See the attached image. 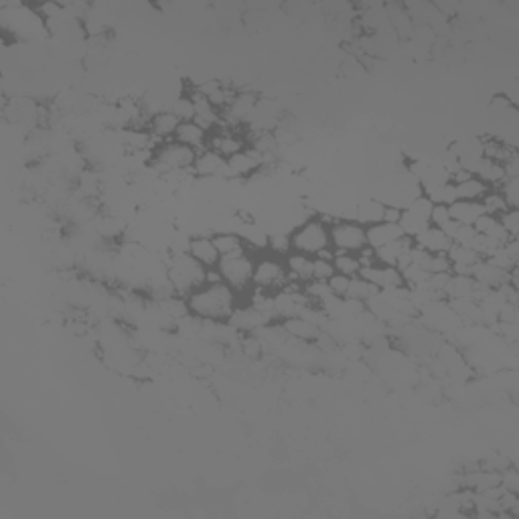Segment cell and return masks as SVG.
<instances>
[{"label": "cell", "mask_w": 519, "mask_h": 519, "mask_svg": "<svg viewBox=\"0 0 519 519\" xmlns=\"http://www.w3.org/2000/svg\"><path fill=\"white\" fill-rule=\"evenodd\" d=\"M268 252L276 253L280 258H284L286 253H291L292 252L291 233H276V236H270V240H268Z\"/></svg>", "instance_id": "cell-37"}, {"label": "cell", "mask_w": 519, "mask_h": 519, "mask_svg": "<svg viewBox=\"0 0 519 519\" xmlns=\"http://www.w3.org/2000/svg\"><path fill=\"white\" fill-rule=\"evenodd\" d=\"M226 163L228 161L221 154H217L211 148H205V151L197 152V158H195V165L191 168V173L195 178H217L219 171L223 168Z\"/></svg>", "instance_id": "cell-13"}, {"label": "cell", "mask_w": 519, "mask_h": 519, "mask_svg": "<svg viewBox=\"0 0 519 519\" xmlns=\"http://www.w3.org/2000/svg\"><path fill=\"white\" fill-rule=\"evenodd\" d=\"M181 124L177 116L173 114L171 110H161L156 114L151 116L148 124H146V130L151 132L152 140L158 144L163 142H168V140H175V134H177V128Z\"/></svg>", "instance_id": "cell-9"}, {"label": "cell", "mask_w": 519, "mask_h": 519, "mask_svg": "<svg viewBox=\"0 0 519 519\" xmlns=\"http://www.w3.org/2000/svg\"><path fill=\"white\" fill-rule=\"evenodd\" d=\"M187 306L193 317L211 323H226L240 306V301L238 292L231 291L226 282H207L187 296Z\"/></svg>", "instance_id": "cell-1"}, {"label": "cell", "mask_w": 519, "mask_h": 519, "mask_svg": "<svg viewBox=\"0 0 519 519\" xmlns=\"http://www.w3.org/2000/svg\"><path fill=\"white\" fill-rule=\"evenodd\" d=\"M450 219V211H448V205L446 203H434L432 205V211H430V226L434 228H443L444 223Z\"/></svg>", "instance_id": "cell-43"}, {"label": "cell", "mask_w": 519, "mask_h": 519, "mask_svg": "<svg viewBox=\"0 0 519 519\" xmlns=\"http://www.w3.org/2000/svg\"><path fill=\"white\" fill-rule=\"evenodd\" d=\"M383 211H386V205L378 197H369L366 201H359L355 205L353 219L363 228H369L383 221Z\"/></svg>", "instance_id": "cell-19"}, {"label": "cell", "mask_w": 519, "mask_h": 519, "mask_svg": "<svg viewBox=\"0 0 519 519\" xmlns=\"http://www.w3.org/2000/svg\"><path fill=\"white\" fill-rule=\"evenodd\" d=\"M168 110L177 116L181 122H191V120H195V104H193V100H191V96L187 91H185V94H178L177 98H173L171 106H168Z\"/></svg>", "instance_id": "cell-30"}, {"label": "cell", "mask_w": 519, "mask_h": 519, "mask_svg": "<svg viewBox=\"0 0 519 519\" xmlns=\"http://www.w3.org/2000/svg\"><path fill=\"white\" fill-rule=\"evenodd\" d=\"M458 226H460L458 221H455V219H448V221H446V223H444L440 229H443L444 233H446V236L450 238V241H453V238H455V233H456V229H458Z\"/></svg>", "instance_id": "cell-50"}, {"label": "cell", "mask_w": 519, "mask_h": 519, "mask_svg": "<svg viewBox=\"0 0 519 519\" xmlns=\"http://www.w3.org/2000/svg\"><path fill=\"white\" fill-rule=\"evenodd\" d=\"M366 233H368V248H371L373 252L404 236L398 223H386V221L366 228Z\"/></svg>", "instance_id": "cell-18"}, {"label": "cell", "mask_w": 519, "mask_h": 519, "mask_svg": "<svg viewBox=\"0 0 519 519\" xmlns=\"http://www.w3.org/2000/svg\"><path fill=\"white\" fill-rule=\"evenodd\" d=\"M503 171H505V178H519V154L503 163Z\"/></svg>", "instance_id": "cell-47"}, {"label": "cell", "mask_w": 519, "mask_h": 519, "mask_svg": "<svg viewBox=\"0 0 519 519\" xmlns=\"http://www.w3.org/2000/svg\"><path fill=\"white\" fill-rule=\"evenodd\" d=\"M166 280L177 296L187 298L191 292L207 282V268L193 260L189 253H171L166 260Z\"/></svg>", "instance_id": "cell-2"}, {"label": "cell", "mask_w": 519, "mask_h": 519, "mask_svg": "<svg viewBox=\"0 0 519 519\" xmlns=\"http://www.w3.org/2000/svg\"><path fill=\"white\" fill-rule=\"evenodd\" d=\"M430 274H438V272H450V260L446 258V253H432L428 268Z\"/></svg>", "instance_id": "cell-45"}, {"label": "cell", "mask_w": 519, "mask_h": 519, "mask_svg": "<svg viewBox=\"0 0 519 519\" xmlns=\"http://www.w3.org/2000/svg\"><path fill=\"white\" fill-rule=\"evenodd\" d=\"M503 250H505L515 262H519V238H511L507 243H503Z\"/></svg>", "instance_id": "cell-49"}, {"label": "cell", "mask_w": 519, "mask_h": 519, "mask_svg": "<svg viewBox=\"0 0 519 519\" xmlns=\"http://www.w3.org/2000/svg\"><path fill=\"white\" fill-rule=\"evenodd\" d=\"M228 165L231 168V173H233V177L248 178L253 177L258 171L264 168V156H260L258 152L248 146V148H243L238 154H233L231 158H228Z\"/></svg>", "instance_id": "cell-11"}, {"label": "cell", "mask_w": 519, "mask_h": 519, "mask_svg": "<svg viewBox=\"0 0 519 519\" xmlns=\"http://www.w3.org/2000/svg\"><path fill=\"white\" fill-rule=\"evenodd\" d=\"M483 209H485V213H489V216H495V217H499L501 213H505L507 209V203L505 199L501 197V193L497 189H491L485 197H483Z\"/></svg>", "instance_id": "cell-32"}, {"label": "cell", "mask_w": 519, "mask_h": 519, "mask_svg": "<svg viewBox=\"0 0 519 519\" xmlns=\"http://www.w3.org/2000/svg\"><path fill=\"white\" fill-rule=\"evenodd\" d=\"M428 276H430V272L426 268L418 266V264H410V266L402 270V278H404V284L408 288L424 286L428 282Z\"/></svg>", "instance_id": "cell-33"}, {"label": "cell", "mask_w": 519, "mask_h": 519, "mask_svg": "<svg viewBox=\"0 0 519 519\" xmlns=\"http://www.w3.org/2000/svg\"><path fill=\"white\" fill-rule=\"evenodd\" d=\"M400 229H402V233L408 236V238H416L420 231H424V229L430 226V221H426V219H422V217L414 216V213H410L408 209L402 211V217H400Z\"/></svg>", "instance_id": "cell-31"}, {"label": "cell", "mask_w": 519, "mask_h": 519, "mask_svg": "<svg viewBox=\"0 0 519 519\" xmlns=\"http://www.w3.org/2000/svg\"><path fill=\"white\" fill-rule=\"evenodd\" d=\"M412 246H414V240L408 238V236H402V238H398V240L392 241V243H388V246H383L380 250H376V252H373L376 253V262H378V264H383V266L395 268L398 260L410 252Z\"/></svg>", "instance_id": "cell-20"}, {"label": "cell", "mask_w": 519, "mask_h": 519, "mask_svg": "<svg viewBox=\"0 0 519 519\" xmlns=\"http://www.w3.org/2000/svg\"><path fill=\"white\" fill-rule=\"evenodd\" d=\"M448 211H450V219H455L463 226H473L485 213L481 201H460V199L450 203Z\"/></svg>", "instance_id": "cell-23"}, {"label": "cell", "mask_w": 519, "mask_h": 519, "mask_svg": "<svg viewBox=\"0 0 519 519\" xmlns=\"http://www.w3.org/2000/svg\"><path fill=\"white\" fill-rule=\"evenodd\" d=\"M288 272H286V264L284 258H280L272 252H262L256 256V264H253V278L252 286L266 292H278L288 284Z\"/></svg>", "instance_id": "cell-5"}, {"label": "cell", "mask_w": 519, "mask_h": 519, "mask_svg": "<svg viewBox=\"0 0 519 519\" xmlns=\"http://www.w3.org/2000/svg\"><path fill=\"white\" fill-rule=\"evenodd\" d=\"M499 221L511 238H519V209H507L499 216Z\"/></svg>", "instance_id": "cell-40"}, {"label": "cell", "mask_w": 519, "mask_h": 519, "mask_svg": "<svg viewBox=\"0 0 519 519\" xmlns=\"http://www.w3.org/2000/svg\"><path fill=\"white\" fill-rule=\"evenodd\" d=\"M470 276L475 278V282H479V284L487 286V288H497V286H501L503 282H507V272L493 266L489 260H479V262L473 266V274H470Z\"/></svg>", "instance_id": "cell-21"}, {"label": "cell", "mask_w": 519, "mask_h": 519, "mask_svg": "<svg viewBox=\"0 0 519 519\" xmlns=\"http://www.w3.org/2000/svg\"><path fill=\"white\" fill-rule=\"evenodd\" d=\"M333 266H335V272H337V274L347 276V278H355V276H359V272H361V262H359L357 253L335 252Z\"/></svg>", "instance_id": "cell-27"}, {"label": "cell", "mask_w": 519, "mask_h": 519, "mask_svg": "<svg viewBox=\"0 0 519 519\" xmlns=\"http://www.w3.org/2000/svg\"><path fill=\"white\" fill-rule=\"evenodd\" d=\"M280 325H282V329L286 331V335L291 339H294V341L315 343V339L321 335V327L317 323L308 321L306 317H301V315L298 317L282 318Z\"/></svg>", "instance_id": "cell-12"}, {"label": "cell", "mask_w": 519, "mask_h": 519, "mask_svg": "<svg viewBox=\"0 0 519 519\" xmlns=\"http://www.w3.org/2000/svg\"><path fill=\"white\" fill-rule=\"evenodd\" d=\"M475 238H477V231H475V228L473 226H458V229H456V233H455V238H453V243H458V246H467V248H470L473 246V241H475Z\"/></svg>", "instance_id": "cell-44"}, {"label": "cell", "mask_w": 519, "mask_h": 519, "mask_svg": "<svg viewBox=\"0 0 519 519\" xmlns=\"http://www.w3.org/2000/svg\"><path fill=\"white\" fill-rule=\"evenodd\" d=\"M327 284H329L331 292H333L337 298H347V292H349L351 278L341 276V274H335V276H331V278L327 280Z\"/></svg>", "instance_id": "cell-42"}, {"label": "cell", "mask_w": 519, "mask_h": 519, "mask_svg": "<svg viewBox=\"0 0 519 519\" xmlns=\"http://www.w3.org/2000/svg\"><path fill=\"white\" fill-rule=\"evenodd\" d=\"M501 489L507 493L519 495V470L515 465H509L507 469L501 470V479H499Z\"/></svg>", "instance_id": "cell-36"}, {"label": "cell", "mask_w": 519, "mask_h": 519, "mask_svg": "<svg viewBox=\"0 0 519 519\" xmlns=\"http://www.w3.org/2000/svg\"><path fill=\"white\" fill-rule=\"evenodd\" d=\"M292 252H301L317 258L318 253L331 248L329 223L321 216L306 217L291 233Z\"/></svg>", "instance_id": "cell-3"}, {"label": "cell", "mask_w": 519, "mask_h": 519, "mask_svg": "<svg viewBox=\"0 0 519 519\" xmlns=\"http://www.w3.org/2000/svg\"><path fill=\"white\" fill-rule=\"evenodd\" d=\"M497 191L505 199L509 209H519V178H505Z\"/></svg>", "instance_id": "cell-34"}, {"label": "cell", "mask_w": 519, "mask_h": 519, "mask_svg": "<svg viewBox=\"0 0 519 519\" xmlns=\"http://www.w3.org/2000/svg\"><path fill=\"white\" fill-rule=\"evenodd\" d=\"M487 260H489L493 266L499 268V270H503V272H509L511 268L519 266V262H515V260H513V258H511V256L503 250V246H501V248H499L493 256H489Z\"/></svg>", "instance_id": "cell-41"}, {"label": "cell", "mask_w": 519, "mask_h": 519, "mask_svg": "<svg viewBox=\"0 0 519 519\" xmlns=\"http://www.w3.org/2000/svg\"><path fill=\"white\" fill-rule=\"evenodd\" d=\"M211 238H213V243H216L217 252H219L221 258H229V256L250 252L243 238H241L240 233H236V231H217Z\"/></svg>", "instance_id": "cell-22"}, {"label": "cell", "mask_w": 519, "mask_h": 519, "mask_svg": "<svg viewBox=\"0 0 519 519\" xmlns=\"http://www.w3.org/2000/svg\"><path fill=\"white\" fill-rule=\"evenodd\" d=\"M187 253H189L193 260H197L201 266L207 268V270L217 268L219 260H221V256L217 252L216 243H213V238L207 236V233H199V236L191 238Z\"/></svg>", "instance_id": "cell-10"}, {"label": "cell", "mask_w": 519, "mask_h": 519, "mask_svg": "<svg viewBox=\"0 0 519 519\" xmlns=\"http://www.w3.org/2000/svg\"><path fill=\"white\" fill-rule=\"evenodd\" d=\"M446 258L450 260V266H465V268H473L479 260L477 252L473 248H467V246H458V243H453L450 250L446 252Z\"/></svg>", "instance_id": "cell-28"}, {"label": "cell", "mask_w": 519, "mask_h": 519, "mask_svg": "<svg viewBox=\"0 0 519 519\" xmlns=\"http://www.w3.org/2000/svg\"><path fill=\"white\" fill-rule=\"evenodd\" d=\"M473 175L477 178H481L489 189H499V185L505 181L503 165H499V163H495V161H489V158H481L479 165L475 166Z\"/></svg>", "instance_id": "cell-24"}, {"label": "cell", "mask_w": 519, "mask_h": 519, "mask_svg": "<svg viewBox=\"0 0 519 519\" xmlns=\"http://www.w3.org/2000/svg\"><path fill=\"white\" fill-rule=\"evenodd\" d=\"M414 246H418V248L430 253H446L450 250L453 241H450V238L440 228L428 226V228L424 229V231H420L418 236L414 238Z\"/></svg>", "instance_id": "cell-17"}, {"label": "cell", "mask_w": 519, "mask_h": 519, "mask_svg": "<svg viewBox=\"0 0 519 519\" xmlns=\"http://www.w3.org/2000/svg\"><path fill=\"white\" fill-rule=\"evenodd\" d=\"M195 158H197V151L181 144L177 140H168L152 151L151 168L158 177H165L175 171H191L195 165Z\"/></svg>", "instance_id": "cell-4"}, {"label": "cell", "mask_w": 519, "mask_h": 519, "mask_svg": "<svg viewBox=\"0 0 519 519\" xmlns=\"http://www.w3.org/2000/svg\"><path fill=\"white\" fill-rule=\"evenodd\" d=\"M499 221V217H495V216H489V213H483L475 223H473V228H475V231L477 233H481V236H487L491 229L495 228V223Z\"/></svg>", "instance_id": "cell-46"}, {"label": "cell", "mask_w": 519, "mask_h": 519, "mask_svg": "<svg viewBox=\"0 0 519 519\" xmlns=\"http://www.w3.org/2000/svg\"><path fill=\"white\" fill-rule=\"evenodd\" d=\"M475 278L473 276H456L450 274L448 286L444 291V298L453 301V298H473V291H475Z\"/></svg>", "instance_id": "cell-26"}, {"label": "cell", "mask_w": 519, "mask_h": 519, "mask_svg": "<svg viewBox=\"0 0 519 519\" xmlns=\"http://www.w3.org/2000/svg\"><path fill=\"white\" fill-rule=\"evenodd\" d=\"M386 14H388V21L392 25L393 33L398 39H412L416 26L412 23L410 14L405 11L404 2H390V4H383Z\"/></svg>", "instance_id": "cell-15"}, {"label": "cell", "mask_w": 519, "mask_h": 519, "mask_svg": "<svg viewBox=\"0 0 519 519\" xmlns=\"http://www.w3.org/2000/svg\"><path fill=\"white\" fill-rule=\"evenodd\" d=\"M475 252H477V256L479 258H483V260H487L489 256H493L501 246L497 243L495 240H491L489 236H481V233H477V238H475V241H473V246H470Z\"/></svg>", "instance_id": "cell-35"}, {"label": "cell", "mask_w": 519, "mask_h": 519, "mask_svg": "<svg viewBox=\"0 0 519 519\" xmlns=\"http://www.w3.org/2000/svg\"><path fill=\"white\" fill-rule=\"evenodd\" d=\"M175 140L181 142V144H185V146H189L193 151L201 152L207 148V144H209V132L201 128L197 122H181L177 128V134H175Z\"/></svg>", "instance_id": "cell-16"}, {"label": "cell", "mask_w": 519, "mask_h": 519, "mask_svg": "<svg viewBox=\"0 0 519 519\" xmlns=\"http://www.w3.org/2000/svg\"><path fill=\"white\" fill-rule=\"evenodd\" d=\"M337 272H335V266H333V260H323V258H315L313 260V280L327 282Z\"/></svg>", "instance_id": "cell-38"}, {"label": "cell", "mask_w": 519, "mask_h": 519, "mask_svg": "<svg viewBox=\"0 0 519 519\" xmlns=\"http://www.w3.org/2000/svg\"><path fill=\"white\" fill-rule=\"evenodd\" d=\"M313 260L311 256L301 252H291L284 256V264L288 272V280L296 284H306L313 280Z\"/></svg>", "instance_id": "cell-14"}, {"label": "cell", "mask_w": 519, "mask_h": 519, "mask_svg": "<svg viewBox=\"0 0 519 519\" xmlns=\"http://www.w3.org/2000/svg\"><path fill=\"white\" fill-rule=\"evenodd\" d=\"M432 205H434V203H432L428 197L418 195L416 199H412V201L408 203V207H405V209H408L410 213H414V216H418V217H422V219H426V221H428V219H430Z\"/></svg>", "instance_id": "cell-39"}, {"label": "cell", "mask_w": 519, "mask_h": 519, "mask_svg": "<svg viewBox=\"0 0 519 519\" xmlns=\"http://www.w3.org/2000/svg\"><path fill=\"white\" fill-rule=\"evenodd\" d=\"M380 292L378 286H373L371 282H368L366 278L361 276H355L351 278V284H349V292H347V298L349 301H357V303H368L371 296H376Z\"/></svg>", "instance_id": "cell-29"}, {"label": "cell", "mask_w": 519, "mask_h": 519, "mask_svg": "<svg viewBox=\"0 0 519 519\" xmlns=\"http://www.w3.org/2000/svg\"><path fill=\"white\" fill-rule=\"evenodd\" d=\"M402 211H404V209H400V207H395V205H386L383 221H386V223H400Z\"/></svg>", "instance_id": "cell-48"}, {"label": "cell", "mask_w": 519, "mask_h": 519, "mask_svg": "<svg viewBox=\"0 0 519 519\" xmlns=\"http://www.w3.org/2000/svg\"><path fill=\"white\" fill-rule=\"evenodd\" d=\"M331 248L341 253H359L368 248V233L355 219H335L329 226Z\"/></svg>", "instance_id": "cell-7"}, {"label": "cell", "mask_w": 519, "mask_h": 519, "mask_svg": "<svg viewBox=\"0 0 519 519\" xmlns=\"http://www.w3.org/2000/svg\"><path fill=\"white\" fill-rule=\"evenodd\" d=\"M453 185H455V183H453ZM489 191L491 189L483 183L481 178L475 177V175L467 178V181H460V183H456L455 185L456 199H460V201H483V197H485Z\"/></svg>", "instance_id": "cell-25"}, {"label": "cell", "mask_w": 519, "mask_h": 519, "mask_svg": "<svg viewBox=\"0 0 519 519\" xmlns=\"http://www.w3.org/2000/svg\"><path fill=\"white\" fill-rule=\"evenodd\" d=\"M207 148L216 151L217 154H221L228 161L233 154H238L243 148H248V138H246V134L240 132V130L219 126L213 132H209V144H207Z\"/></svg>", "instance_id": "cell-8"}, {"label": "cell", "mask_w": 519, "mask_h": 519, "mask_svg": "<svg viewBox=\"0 0 519 519\" xmlns=\"http://www.w3.org/2000/svg\"><path fill=\"white\" fill-rule=\"evenodd\" d=\"M253 264H256V256L252 252L238 253V256H229V258H221L217 264V272L221 276V282H226L233 292H250L252 288L253 278Z\"/></svg>", "instance_id": "cell-6"}]
</instances>
